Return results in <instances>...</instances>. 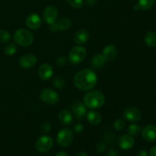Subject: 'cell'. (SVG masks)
I'll return each instance as SVG.
<instances>
[{
  "mask_svg": "<svg viewBox=\"0 0 156 156\" xmlns=\"http://www.w3.org/2000/svg\"><path fill=\"white\" fill-rule=\"evenodd\" d=\"M58 119L59 122L64 126H70L73 121V115L71 113L67 110H62L59 113L58 115Z\"/></svg>",
  "mask_w": 156,
  "mask_h": 156,
  "instance_id": "19",
  "label": "cell"
},
{
  "mask_svg": "<svg viewBox=\"0 0 156 156\" xmlns=\"http://www.w3.org/2000/svg\"><path fill=\"white\" fill-rule=\"evenodd\" d=\"M98 82L97 74L91 69H84L78 72L73 78V82L77 88L83 91L94 88Z\"/></svg>",
  "mask_w": 156,
  "mask_h": 156,
  "instance_id": "1",
  "label": "cell"
},
{
  "mask_svg": "<svg viewBox=\"0 0 156 156\" xmlns=\"http://www.w3.org/2000/svg\"><path fill=\"white\" fill-rule=\"evenodd\" d=\"M143 117L141 111L136 107H128L123 111V117L126 120L132 123L140 121Z\"/></svg>",
  "mask_w": 156,
  "mask_h": 156,
  "instance_id": "8",
  "label": "cell"
},
{
  "mask_svg": "<svg viewBox=\"0 0 156 156\" xmlns=\"http://www.w3.org/2000/svg\"><path fill=\"white\" fill-rule=\"evenodd\" d=\"M86 53V50L83 47L76 46V47H73L69 53V62L73 65H78L85 59Z\"/></svg>",
  "mask_w": 156,
  "mask_h": 156,
  "instance_id": "4",
  "label": "cell"
},
{
  "mask_svg": "<svg viewBox=\"0 0 156 156\" xmlns=\"http://www.w3.org/2000/svg\"><path fill=\"white\" fill-rule=\"evenodd\" d=\"M72 25V21L68 18H62L58 20L53 24H50V29L51 31L56 32L58 30H68Z\"/></svg>",
  "mask_w": 156,
  "mask_h": 156,
  "instance_id": "11",
  "label": "cell"
},
{
  "mask_svg": "<svg viewBox=\"0 0 156 156\" xmlns=\"http://www.w3.org/2000/svg\"><path fill=\"white\" fill-rule=\"evenodd\" d=\"M53 69L48 63H44L38 69V76L42 80H49L53 76Z\"/></svg>",
  "mask_w": 156,
  "mask_h": 156,
  "instance_id": "15",
  "label": "cell"
},
{
  "mask_svg": "<svg viewBox=\"0 0 156 156\" xmlns=\"http://www.w3.org/2000/svg\"><path fill=\"white\" fill-rule=\"evenodd\" d=\"M141 131V126L138 124H131L129 125V127L127 129V132L129 135L132 136H138L139 133Z\"/></svg>",
  "mask_w": 156,
  "mask_h": 156,
  "instance_id": "24",
  "label": "cell"
},
{
  "mask_svg": "<svg viewBox=\"0 0 156 156\" xmlns=\"http://www.w3.org/2000/svg\"><path fill=\"white\" fill-rule=\"evenodd\" d=\"M19 65L21 68L23 69H30L34 66L37 63V57L33 54L27 53V54L24 55L20 58Z\"/></svg>",
  "mask_w": 156,
  "mask_h": 156,
  "instance_id": "13",
  "label": "cell"
},
{
  "mask_svg": "<svg viewBox=\"0 0 156 156\" xmlns=\"http://www.w3.org/2000/svg\"><path fill=\"white\" fill-rule=\"evenodd\" d=\"M42 21L37 14H30L26 19V25L30 30H37L41 27Z\"/></svg>",
  "mask_w": 156,
  "mask_h": 156,
  "instance_id": "14",
  "label": "cell"
},
{
  "mask_svg": "<svg viewBox=\"0 0 156 156\" xmlns=\"http://www.w3.org/2000/svg\"><path fill=\"white\" fill-rule=\"evenodd\" d=\"M58 145L61 147H67L73 141V132L69 129H62L58 132L56 136Z\"/></svg>",
  "mask_w": 156,
  "mask_h": 156,
  "instance_id": "6",
  "label": "cell"
},
{
  "mask_svg": "<svg viewBox=\"0 0 156 156\" xmlns=\"http://www.w3.org/2000/svg\"><path fill=\"white\" fill-rule=\"evenodd\" d=\"M108 156H117V152H116V151L111 150L109 152V153H108Z\"/></svg>",
  "mask_w": 156,
  "mask_h": 156,
  "instance_id": "38",
  "label": "cell"
},
{
  "mask_svg": "<svg viewBox=\"0 0 156 156\" xmlns=\"http://www.w3.org/2000/svg\"><path fill=\"white\" fill-rule=\"evenodd\" d=\"M40 98L44 103L49 105H56L59 102V96L56 91H53L51 88H44L41 92Z\"/></svg>",
  "mask_w": 156,
  "mask_h": 156,
  "instance_id": "7",
  "label": "cell"
},
{
  "mask_svg": "<svg viewBox=\"0 0 156 156\" xmlns=\"http://www.w3.org/2000/svg\"><path fill=\"white\" fill-rule=\"evenodd\" d=\"M149 155L150 156H156V146L151 148L149 151Z\"/></svg>",
  "mask_w": 156,
  "mask_h": 156,
  "instance_id": "34",
  "label": "cell"
},
{
  "mask_svg": "<svg viewBox=\"0 0 156 156\" xmlns=\"http://www.w3.org/2000/svg\"><path fill=\"white\" fill-rule=\"evenodd\" d=\"M136 156H149V154L146 150H141L137 153Z\"/></svg>",
  "mask_w": 156,
  "mask_h": 156,
  "instance_id": "36",
  "label": "cell"
},
{
  "mask_svg": "<svg viewBox=\"0 0 156 156\" xmlns=\"http://www.w3.org/2000/svg\"><path fill=\"white\" fill-rule=\"evenodd\" d=\"M142 137L146 142L152 143L156 140V126L147 125L142 129Z\"/></svg>",
  "mask_w": 156,
  "mask_h": 156,
  "instance_id": "12",
  "label": "cell"
},
{
  "mask_svg": "<svg viewBox=\"0 0 156 156\" xmlns=\"http://www.w3.org/2000/svg\"><path fill=\"white\" fill-rule=\"evenodd\" d=\"M53 146V140L49 136H42L37 140L35 148L41 153H46L51 150Z\"/></svg>",
  "mask_w": 156,
  "mask_h": 156,
  "instance_id": "5",
  "label": "cell"
},
{
  "mask_svg": "<svg viewBox=\"0 0 156 156\" xmlns=\"http://www.w3.org/2000/svg\"><path fill=\"white\" fill-rule=\"evenodd\" d=\"M134 140L132 136L129 134H123L119 139V146L123 150L130 149L134 146Z\"/></svg>",
  "mask_w": 156,
  "mask_h": 156,
  "instance_id": "17",
  "label": "cell"
},
{
  "mask_svg": "<svg viewBox=\"0 0 156 156\" xmlns=\"http://www.w3.org/2000/svg\"><path fill=\"white\" fill-rule=\"evenodd\" d=\"M155 3V0H139L137 5L140 10L147 11L153 7Z\"/></svg>",
  "mask_w": 156,
  "mask_h": 156,
  "instance_id": "23",
  "label": "cell"
},
{
  "mask_svg": "<svg viewBox=\"0 0 156 156\" xmlns=\"http://www.w3.org/2000/svg\"><path fill=\"white\" fill-rule=\"evenodd\" d=\"M43 17L45 22L50 25L56 21L58 17V9L54 5L47 6L44 10Z\"/></svg>",
  "mask_w": 156,
  "mask_h": 156,
  "instance_id": "9",
  "label": "cell"
},
{
  "mask_svg": "<svg viewBox=\"0 0 156 156\" xmlns=\"http://www.w3.org/2000/svg\"><path fill=\"white\" fill-rule=\"evenodd\" d=\"M70 5L76 9H81L83 5V0H68Z\"/></svg>",
  "mask_w": 156,
  "mask_h": 156,
  "instance_id": "29",
  "label": "cell"
},
{
  "mask_svg": "<svg viewBox=\"0 0 156 156\" xmlns=\"http://www.w3.org/2000/svg\"><path fill=\"white\" fill-rule=\"evenodd\" d=\"M55 156H68V155H67L66 152H64V151H59V152H58L56 154Z\"/></svg>",
  "mask_w": 156,
  "mask_h": 156,
  "instance_id": "37",
  "label": "cell"
},
{
  "mask_svg": "<svg viewBox=\"0 0 156 156\" xmlns=\"http://www.w3.org/2000/svg\"><path fill=\"white\" fill-rule=\"evenodd\" d=\"M117 47L113 44H108V45L105 46L102 51V56L105 58V61H108V62H111L114 60L117 57Z\"/></svg>",
  "mask_w": 156,
  "mask_h": 156,
  "instance_id": "16",
  "label": "cell"
},
{
  "mask_svg": "<svg viewBox=\"0 0 156 156\" xmlns=\"http://www.w3.org/2000/svg\"><path fill=\"white\" fill-rule=\"evenodd\" d=\"M72 110L73 111V114L76 116V118L79 121H82L85 119L86 115V107L80 101H76L72 105Z\"/></svg>",
  "mask_w": 156,
  "mask_h": 156,
  "instance_id": "10",
  "label": "cell"
},
{
  "mask_svg": "<svg viewBox=\"0 0 156 156\" xmlns=\"http://www.w3.org/2000/svg\"><path fill=\"white\" fill-rule=\"evenodd\" d=\"M84 130V126L81 123H77L73 127V132L79 134L81 133H82V131Z\"/></svg>",
  "mask_w": 156,
  "mask_h": 156,
  "instance_id": "31",
  "label": "cell"
},
{
  "mask_svg": "<svg viewBox=\"0 0 156 156\" xmlns=\"http://www.w3.org/2000/svg\"><path fill=\"white\" fill-rule=\"evenodd\" d=\"M41 129L44 133H47L50 132V129H51V126H50V123L48 121H44L41 123Z\"/></svg>",
  "mask_w": 156,
  "mask_h": 156,
  "instance_id": "30",
  "label": "cell"
},
{
  "mask_svg": "<svg viewBox=\"0 0 156 156\" xmlns=\"http://www.w3.org/2000/svg\"><path fill=\"white\" fill-rule=\"evenodd\" d=\"M76 156H88V154L86 152H80L76 155Z\"/></svg>",
  "mask_w": 156,
  "mask_h": 156,
  "instance_id": "39",
  "label": "cell"
},
{
  "mask_svg": "<svg viewBox=\"0 0 156 156\" xmlns=\"http://www.w3.org/2000/svg\"><path fill=\"white\" fill-rule=\"evenodd\" d=\"M14 41L17 44L22 47H28L34 41V36L29 30L19 28L14 34Z\"/></svg>",
  "mask_w": 156,
  "mask_h": 156,
  "instance_id": "3",
  "label": "cell"
},
{
  "mask_svg": "<svg viewBox=\"0 0 156 156\" xmlns=\"http://www.w3.org/2000/svg\"><path fill=\"white\" fill-rule=\"evenodd\" d=\"M53 84L56 88H62L65 86L66 82L63 78L62 77H56L53 80Z\"/></svg>",
  "mask_w": 156,
  "mask_h": 156,
  "instance_id": "27",
  "label": "cell"
},
{
  "mask_svg": "<svg viewBox=\"0 0 156 156\" xmlns=\"http://www.w3.org/2000/svg\"><path fill=\"white\" fill-rule=\"evenodd\" d=\"M84 105L90 109H99L105 103L104 94L99 91H90L85 95L83 99Z\"/></svg>",
  "mask_w": 156,
  "mask_h": 156,
  "instance_id": "2",
  "label": "cell"
},
{
  "mask_svg": "<svg viewBox=\"0 0 156 156\" xmlns=\"http://www.w3.org/2000/svg\"><path fill=\"white\" fill-rule=\"evenodd\" d=\"M56 64H57L59 66H64L66 64V59L65 57H63V56H60V57L58 58L57 60H56Z\"/></svg>",
  "mask_w": 156,
  "mask_h": 156,
  "instance_id": "32",
  "label": "cell"
},
{
  "mask_svg": "<svg viewBox=\"0 0 156 156\" xmlns=\"http://www.w3.org/2000/svg\"><path fill=\"white\" fill-rule=\"evenodd\" d=\"M105 59L102 54H95L92 57L91 60V65L94 69H99L102 68L105 64Z\"/></svg>",
  "mask_w": 156,
  "mask_h": 156,
  "instance_id": "21",
  "label": "cell"
},
{
  "mask_svg": "<svg viewBox=\"0 0 156 156\" xmlns=\"http://www.w3.org/2000/svg\"><path fill=\"white\" fill-rule=\"evenodd\" d=\"M89 39V34L85 29H80L74 35V41L76 44L82 45L85 44Z\"/></svg>",
  "mask_w": 156,
  "mask_h": 156,
  "instance_id": "18",
  "label": "cell"
},
{
  "mask_svg": "<svg viewBox=\"0 0 156 156\" xmlns=\"http://www.w3.org/2000/svg\"><path fill=\"white\" fill-rule=\"evenodd\" d=\"M17 51V47L13 43H9L5 45L4 49V52L8 56H13Z\"/></svg>",
  "mask_w": 156,
  "mask_h": 156,
  "instance_id": "25",
  "label": "cell"
},
{
  "mask_svg": "<svg viewBox=\"0 0 156 156\" xmlns=\"http://www.w3.org/2000/svg\"><path fill=\"white\" fill-rule=\"evenodd\" d=\"M11 35L9 31L5 29H0V42L7 43L10 41Z\"/></svg>",
  "mask_w": 156,
  "mask_h": 156,
  "instance_id": "26",
  "label": "cell"
},
{
  "mask_svg": "<svg viewBox=\"0 0 156 156\" xmlns=\"http://www.w3.org/2000/svg\"><path fill=\"white\" fill-rule=\"evenodd\" d=\"M145 42L149 47H156V32L149 31L146 33L144 37Z\"/></svg>",
  "mask_w": 156,
  "mask_h": 156,
  "instance_id": "22",
  "label": "cell"
},
{
  "mask_svg": "<svg viewBox=\"0 0 156 156\" xmlns=\"http://www.w3.org/2000/svg\"><path fill=\"white\" fill-rule=\"evenodd\" d=\"M97 2V0H85V3L88 5H94Z\"/></svg>",
  "mask_w": 156,
  "mask_h": 156,
  "instance_id": "35",
  "label": "cell"
},
{
  "mask_svg": "<svg viewBox=\"0 0 156 156\" xmlns=\"http://www.w3.org/2000/svg\"><path fill=\"white\" fill-rule=\"evenodd\" d=\"M86 117L88 123H90L92 125L99 124L102 120V117L100 114V113L94 111H88L86 114Z\"/></svg>",
  "mask_w": 156,
  "mask_h": 156,
  "instance_id": "20",
  "label": "cell"
},
{
  "mask_svg": "<svg viewBox=\"0 0 156 156\" xmlns=\"http://www.w3.org/2000/svg\"><path fill=\"white\" fill-rule=\"evenodd\" d=\"M105 150V145L103 144V143H100L97 146V151L98 152H104Z\"/></svg>",
  "mask_w": 156,
  "mask_h": 156,
  "instance_id": "33",
  "label": "cell"
},
{
  "mask_svg": "<svg viewBox=\"0 0 156 156\" xmlns=\"http://www.w3.org/2000/svg\"><path fill=\"white\" fill-rule=\"evenodd\" d=\"M125 125H126V122H125L124 120H123V119H117L114 123V127L117 130H122V129H124Z\"/></svg>",
  "mask_w": 156,
  "mask_h": 156,
  "instance_id": "28",
  "label": "cell"
}]
</instances>
